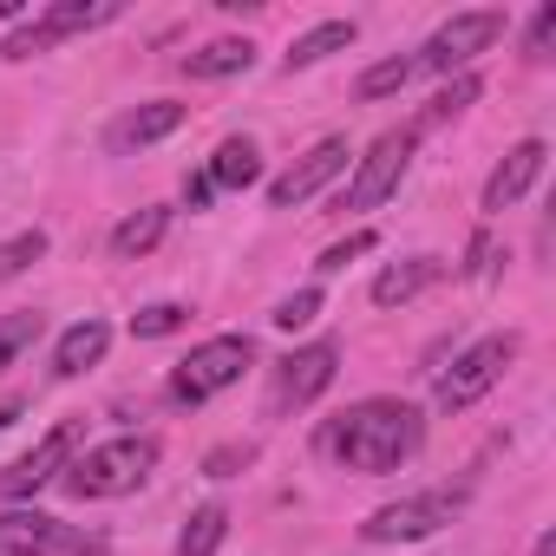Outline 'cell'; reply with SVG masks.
I'll return each instance as SVG.
<instances>
[{"label":"cell","mask_w":556,"mask_h":556,"mask_svg":"<svg viewBox=\"0 0 556 556\" xmlns=\"http://www.w3.org/2000/svg\"><path fill=\"white\" fill-rule=\"evenodd\" d=\"M543 164H549V144H543V138H523V144H510V151L497 157V170L484 177V197H478V210H484V216H504V210H517V203L530 197V184L543 177Z\"/></svg>","instance_id":"8fae6325"},{"label":"cell","mask_w":556,"mask_h":556,"mask_svg":"<svg viewBox=\"0 0 556 556\" xmlns=\"http://www.w3.org/2000/svg\"><path fill=\"white\" fill-rule=\"evenodd\" d=\"M419 73V60L413 53H393V60H380V66H367L361 79H354V99L361 105H374V99H393V92H406V79Z\"/></svg>","instance_id":"7402d4cb"},{"label":"cell","mask_w":556,"mask_h":556,"mask_svg":"<svg viewBox=\"0 0 556 556\" xmlns=\"http://www.w3.org/2000/svg\"><path fill=\"white\" fill-rule=\"evenodd\" d=\"M151 471H157V439L151 432H118L105 445L73 452V465L60 471V484L79 504H105V497H131Z\"/></svg>","instance_id":"7a4b0ae2"},{"label":"cell","mask_w":556,"mask_h":556,"mask_svg":"<svg viewBox=\"0 0 556 556\" xmlns=\"http://www.w3.org/2000/svg\"><path fill=\"white\" fill-rule=\"evenodd\" d=\"M27 14V0H0V21H21Z\"/></svg>","instance_id":"836d02e7"},{"label":"cell","mask_w":556,"mask_h":556,"mask_svg":"<svg viewBox=\"0 0 556 556\" xmlns=\"http://www.w3.org/2000/svg\"><path fill=\"white\" fill-rule=\"evenodd\" d=\"M413 144H419V131H380V138L367 144V157H354V184H348V203H341V210H380V203L406 184Z\"/></svg>","instance_id":"ba28073f"},{"label":"cell","mask_w":556,"mask_h":556,"mask_svg":"<svg viewBox=\"0 0 556 556\" xmlns=\"http://www.w3.org/2000/svg\"><path fill=\"white\" fill-rule=\"evenodd\" d=\"M242 465H255V445H216V452L203 458V471H210V478H236Z\"/></svg>","instance_id":"f546056e"},{"label":"cell","mask_w":556,"mask_h":556,"mask_svg":"<svg viewBox=\"0 0 556 556\" xmlns=\"http://www.w3.org/2000/svg\"><path fill=\"white\" fill-rule=\"evenodd\" d=\"M348 164H354V144H348V138H321L308 157H295L282 177L268 184V210H295V203H315V197H321V190H328V184H334Z\"/></svg>","instance_id":"30bf717a"},{"label":"cell","mask_w":556,"mask_h":556,"mask_svg":"<svg viewBox=\"0 0 556 556\" xmlns=\"http://www.w3.org/2000/svg\"><path fill=\"white\" fill-rule=\"evenodd\" d=\"M504 8H465V14H452L445 27H432V40L413 53L419 60V73H445V79H458V73H471V60L478 53H491L497 40H504Z\"/></svg>","instance_id":"277c9868"},{"label":"cell","mask_w":556,"mask_h":556,"mask_svg":"<svg viewBox=\"0 0 556 556\" xmlns=\"http://www.w3.org/2000/svg\"><path fill=\"white\" fill-rule=\"evenodd\" d=\"M478 92H484V79H478V73H458V79H445V92H439V99L419 112V125H445V118H458V112H465Z\"/></svg>","instance_id":"484cf974"},{"label":"cell","mask_w":556,"mask_h":556,"mask_svg":"<svg viewBox=\"0 0 556 556\" xmlns=\"http://www.w3.org/2000/svg\"><path fill=\"white\" fill-rule=\"evenodd\" d=\"M125 8H118V0H53V8L40 14L60 40H73V34H99V27H112Z\"/></svg>","instance_id":"ffe728a7"},{"label":"cell","mask_w":556,"mask_h":556,"mask_svg":"<svg viewBox=\"0 0 556 556\" xmlns=\"http://www.w3.org/2000/svg\"><path fill=\"white\" fill-rule=\"evenodd\" d=\"M491 268H497V249H491V236H471V249H465V268H458V275H471V282H484Z\"/></svg>","instance_id":"4dcf8cb0"},{"label":"cell","mask_w":556,"mask_h":556,"mask_svg":"<svg viewBox=\"0 0 556 556\" xmlns=\"http://www.w3.org/2000/svg\"><path fill=\"white\" fill-rule=\"evenodd\" d=\"M177 66H184V79H236V73H249V66H255V47H249V40H236V34H223V40H210V47L184 53Z\"/></svg>","instance_id":"e0dca14e"},{"label":"cell","mask_w":556,"mask_h":556,"mask_svg":"<svg viewBox=\"0 0 556 556\" xmlns=\"http://www.w3.org/2000/svg\"><path fill=\"white\" fill-rule=\"evenodd\" d=\"M445 275V262L439 255H406V262H387L380 275H374V308H406L413 295H426L432 282Z\"/></svg>","instance_id":"5bb4252c"},{"label":"cell","mask_w":556,"mask_h":556,"mask_svg":"<svg viewBox=\"0 0 556 556\" xmlns=\"http://www.w3.org/2000/svg\"><path fill=\"white\" fill-rule=\"evenodd\" d=\"M184 118H190V105H177V99H144V105H131V112L105 131V144H112V151H144V144H164Z\"/></svg>","instance_id":"7c38bea8"},{"label":"cell","mask_w":556,"mask_h":556,"mask_svg":"<svg viewBox=\"0 0 556 556\" xmlns=\"http://www.w3.org/2000/svg\"><path fill=\"white\" fill-rule=\"evenodd\" d=\"M66 549V523L47 510H0V556H60Z\"/></svg>","instance_id":"4fadbf2b"},{"label":"cell","mask_w":556,"mask_h":556,"mask_svg":"<svg viewBox=\"0 0 556 556\" xmlns=\"http://www.w3.org/2000/svg\"><path fill=\"white\" fill-rule=\"evenodd\" d=\"M210 197H216V184H210L203 170H197V177H184V203H190V210H203Z\"/></svg>","instance_id":"d6a6232c"},{"label":"cell","mask_w":556,"mask_h":556,"mask_svg":"<svg viewBox=\"0 0 556 556\" xmlns=\"http://www.w3.org/2000/svg\"><path fill=\"white\" fill-rule=\"evenodd\" d=\"M21 419V400H0V426H14Z\"/></svg>","instance_id":"d590c367"},{"label":"cell","mask_w":556,"mask_h":556,"mask_svg":"<svg viewBox=\"0 0 556 556\" xmlns=\"http://www.w3.org/2000/svg\"><path fill=\"white\" fill-rule=\"evenodd\" d=\"M73 452H79V419H60L34 452H21L8 471H0V497H34V491H47V484H60V471L73 465Z\"/></svg>","instance_id":"9c48e42d"},{"label":"cell","mask_w":556,"mask_h":556,"mask_svg":"<svg viewBox=\"0 0 556 556\" xmlns=\"http://www.w3.org/2000/svg\"><path fill=\"white\" fill-rule=\"evenodd\" d=\"M53 47H60V34H53L47 21H27V27H14V34H8L0 60H34V53H53Z\"/></svg>","instance_id":"83f0119b"},{"label":"cell","mask_w":556,"mask_h":556,"mask_svg":"<svg viewBox=\"0 0 556 556\" xmlns=\"http://www.w3.org/2000/svg\"><path fill=\"white\" fill-rule=\"evenodd\" d=\"M374 242H380V236H374V229H354V236H348V242H334V249H321V262H315V268H321V275H341V268H348V262H354V255H367V249H374Z\"/></svg>","instance_id":"f1b7e54d"},{"label":"cell","mask_w":556,"mask_h":556,"mask_svg":"<svg viewBox=\"0 0 556 556\" xmlns=\"http://www.w3.org/2000/svg\"><path fill=\"white\" fill-rule=\"evenodd\" d=\"M184 328H190V308H184V302H151V308L131 315V334H138V341H170V334H184Z\"/></svg>","instance_id":"cb8c5ba5"},{"label":"cell","mask_w":556,"mask_h":556,"mask_svg":"<svg viewBox=\"0 0 556 556\" xmlns=\"http://www.w3.org/2000/svg\"><path fill=\"white\" fill-rule=\"evenodd\" d=\"M164 229H170V210H164V203H144V210H131V216L112 229L105 249H112L118 262H138V255H151V249L164 242Z\"/></svg>","instance_id":"ac0fdd59"},{"label":"cell","mask_w":556,"mask_h":556,"mask_svg":"<svg viewBox=\"0 0 556 556\" xmlns=\"http://www.w3.org/2000/svg\"><path fill=\"white\" fill-rule=\"evenodd\" d=\"M40 255H47V229H14L8 242H0V282H14V275H27Z\"/></svg>","instance_id":"d4e9b609"},{"label":"cell","mask_w":556,"mask_h":556,"mask_svg":"<svg viewBox=\"0 0 556 556\" xmlns=\"http://www.w3.org/2000/svg\"><path fill=\"white\" fill-rule=\"evenodd\" d=\"M354 40H361V21H321V27L295 34V47L282 53V66H289V73H308V66H321V60L348 53Z\"/></svg>","instance_id":"2e32d148"},{"label":"cell","mask_w":556,"mask_h":556,"mask_svg":"<svg viewBox=\"0 0 556 556\" xmlns=\"http://www.w3.org/2000/svg\"><path fill=\"white\" fill-rule=\"evenodd\" d=\"M105 348H112V328H105L99 315L73 321V328L53 341V380H79L86 367H99V361H105Z\"/></svg>","instance_id":"9a60e30c"},{"label":"cell","mask_w":556,"mask_h":556,"mask_svg":"<svg viewBox=\"0 0 556 556\" xmlns=\"http://www.w3.org/2000/svg\"><path fill=\"white\" fill-rule=\"evenodd\" d=\"M321 315V289H295V295H282V302H275V328H282V334H302L308 321Z\"/></svg>","instance_id":"4316f807"},{"label":"cell","mask_w":556,"mask_h":556,"mask_svg":"<svg viewBox=\"0 0 556 556\" xmlns=\"http://www.w3.org/2000/svg\"><path fill=\"white\" fill-rule=\"evenodd\" d=\"M530 556H556V530H543V536H536V549H530Z\"/></svg>","instance_id":"e575fe53"},{"label":"cell","mask_w":556,"mask_h":556,"mask_svg":"<svg viewBox=\"0 0 556 556\" xmlns=\"http://www.w3.org/2000/svg\"><path fill=\"white\" fill-rule=\"evenodd\" d=\"M40 334H47V315H34V308L0 315V374H8V367H21V354H27Z\"/></svg>","instance_id":"603a6c76"},{"label":"cell","mask_w":556,"mask_h":556,"mask_svg":"<svg viewBox=\"0 0 556 556\" xmlns=\"http://www.w3.org/2000/svg\"><path fill=\"white\" fill-rule=\"evenodd\" d=\"M458 510H465V491H419V497L380 504V510L361 523V536H367V543H426V536H439Z\"/></svg>","instance_id":"8992f818"},{"label":"cell","mask_w":556,"mask_h":556,"mask_svg":"<svg viewBox=\"0 0 556 556\" xmlns=\"http://www.w3.org/2000/svg\"><path fill=\"white\" fill-rule=\"evenodd\" d=\"M426 445V413L413 406V400H354L341 419H328V432H321V452L341 465V471H354V478H387V471H400L413 452Z\"/></svg>","instance_id":"6da1fadb"},{"label":"cell","mask_w":556,"mask_h":556,"mask_svg":"<svg viewBox=\"0 0 556 556\" xmlns=\"http://www.w3.org/2000/svg\"><path fill=\"white\" fill-rule=\"evenodd\" d=\"M249 367H255V341L249 334H210L203 348H190L170 367V406H203V400L229 393Z\"/></svg>","instance_id":"3957f363"},{"label":"cell","mask_w":556,"mask_h":556,"mask_svg":"<svg viewBox=\"0 0 556 556\" xmlns=\"http://www.w3.org/2000/svg\"><path fill=\"white\" fill-rule=\"evenodd\" d=\"M549 40H556V8L543 0L536 21H530V60H549Z\"/></svg>","instance_id":"1f68e13d"},{"label":"cell","mask_w":556,"mask_h":556,"mask_svg":"<svg viewBox=\"0 0 556 556\" xmlns=\"http://www.w3.org/2000/svg\"><path fill=\"white\" fill-rule=\"evenodd\" d=\"M510 361H517V334H484V341H471V348L439 374V413L478 406V400L510 374Z\"/></svg>","instance_id":"5b68a950"},{"label":"cell","mask_w":556,"mask_h":556,"mask_svg":"<svg viewBox=\"0 0 556 556\" xmlns=\"http://www.w3.org/2000/svg\"><path fill=\"white\" fill-rule=\"evenodd\" d=\"M203 177H210L216 190H249V184L262 177V151H255V138H223Z\"/></svg>","instance_id":"d6986e66"},{"label":"cell","mask_w":556,"mask_h":556,"mask_svg":"<svg viewBox=\"0 0 556 556\" xmlns=\"http://www.w3.org/2000/svg\"><path fill=\"white\" fill-rule=\"evenodd\" d=\"M334 367H341V341H308V348L282 354V361H275V380H268V413L315 406L334 387Z\"/></svg>","instance_id":"52a82bcc"},{"label":"cell","mask_w":556,"mask_h":556,"mask_svg":"<svg viewBox=\"0 0 556 556\" xmlns=\"http://www.w3.org/2000/svg\"><path fill=\"white\" fill-rule=\"evenodd\" d=\"M223 536H229V510L223 504H197L190 523H184V536H177V556H216Z\"/></svg>","instance_id":"44dd1931"}]
</instances>
